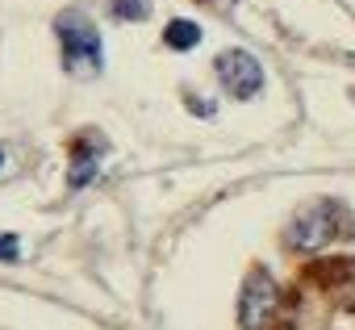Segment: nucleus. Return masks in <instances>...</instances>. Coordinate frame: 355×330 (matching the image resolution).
Masks as SVG:
<instances>
[{"mask_svg": "<svg viewBox=\"0 0 355 330\" xmlns=\"http://www.w3.org/2000/svg\"><path fill=\"white\" fill-rule=\"evenodd\" d=\"M338 238H355V218L343 201H313L305 209L293 214L288 230H284V247L288 251H322Z\"/></svg>", "mask_w": 355, "mask_h": 330, "instance_id": "obj_1", "label": "nucleus"}, {"mask_svg": "<svg viewBox=\"0 0 355 330\" xmlns=\"http://www.w3.org/2000/svg\"><path fill=\"white\" fill-rule=\"evenodd\" d=\"M55 34H59V46H63V67H67L71 76H96V71L105 67L101 34H96V26H92L80 9L59 13Z\"/></svg>", "mask_w": 355, "mask_h": 330, "instance_id": "obj_2", "label": "nucleus"}, {"mask_svg": "<svg viewBox=\"0 0 355 330\" xmlns=\"http://www.w3.org/2000/svg\"><path fill=\"white\" fill-rule=\"evenodd\" d=\"M284 309V293L276 284V276L268 268H251L243 280V297H239V326L243 330H276V318Z\"/></svg>", "mask_w": 355, "mask_h": 330, "instance_id": "obj_3", "label": "nucleus"}, {"mask_svg": "<svg viewBox=\"0 0 355 330\" xmlns=\"http://www.w3.org/2000/svg\"><path fill=\"white\" fill-rule=\"evenodd\" d=\"M214 71H218L222 88H226L234 101H251V96H259V88H263V67H259V59H255L251 51H222L218 63H214Z\"/></svg>", "mask_w": 355, "mask_h": 330, "instance_id": "obj_4", "label": "nucleus"}, {"mask_svg": "<svg viewBox=\"0 0 355 330\" xmlns=\"http://www.w3.org/2000/svg\"><path fill=\"white\" fill-rule=\"evenodd\" d=\"M301 280L309 288H322V293H338L347 284H355V259L347 255H334V259H313L301 268Z\"/></svg>", "mask_w": 355, "mask_h": 330, "instance_id": "obj_5", "label": "nucleus"}, {"mask_svg": "<svg viewBox=\"0 0 355 330\" xmlns=\"http://www.w3.org/2000/svg\"><path fill=\"white\" fill-rule=\"evenodd\" d=\"M101 150H105V138H96L92 130H84V134H76V138H71V176H67V184H71V189L92 184Z\"/></svg>", "mask_w": 355, "mask_h": 330, "instance_id": "obj_6", "label": "nucleus"}, {"mask_svg": "<svg viewBox=\"0 0 355 330\" xmlns=\"http://www.w3.org/2000/svg\"><path fill=\"white\" fill-rule=\"evenodd\" d=\"M163 42H167L171 51H193V46L201 42V26H197V21H184V17H175V21H167Z\"/></svg>", "mask_w": 355, "mask_h": 330, "instance_id": "obj_7", "label": "nucleus"}, {"mask_svg": "<svg viewBox=\"0 0 355 330\" xmlns=\"http://www.w3.org/2000/svg\"><path fill=\"white\" fill-rule=\"evenodd\" d=\"M109 9H113L117 21H142L150 13V0H113Z\"/></svg>", "mask_w": 355, "mask_h": 330, "instance_id": "obj_8", "label": "nucleus"}, {"mask_svg": "<svg viewBox=\"0 0 355 330\" xmlns=\"http://www.w3.org/2000/svg\"><path fill=\"white\" fill-rule=\"evenodd\" d=\"M0 259H17V238H13V234L0 238Z\"/></svg>", "mask_w": 355, "mask_h": 330, "instance_id": "obj_9", "label": "nucleus"}, {"mask_svg": "<svg viewBox=\"0 0 355 330\" xmlns=\"http://www.w3.org/2000/svg\"><path fill=\"white\" fill-rule=\"evenodd\" d=\"M0 163H5V150H0Z\"/></svg>", "mask_w": 355, "mask_h": 330, "instance_id": "obj_10", "label": "nucleus"}]
</instances>
